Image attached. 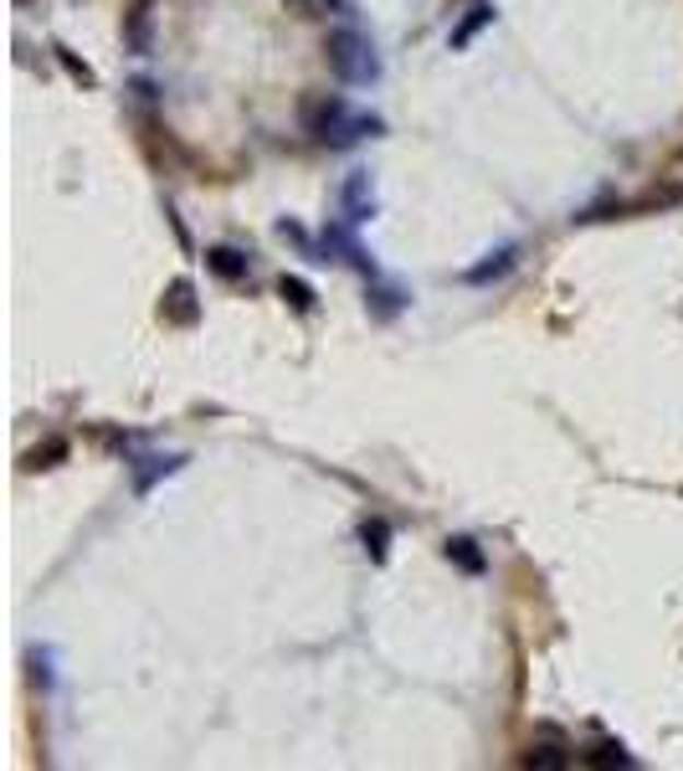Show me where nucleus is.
<instances>
[{
    "instance_id": "7",
    "label": "nucleus",
    "mask_w": 683,
    "mask_h": 771,
    "mask_svg": "<svg viewBox=\"0 0 683 771\" xmlns=\"http://www.w3.org/2000/svg\"><path fill=\"white\" fill-rule=\"evenodd\" d=\"M206 268L217 273V278H227V284H242V278H247V252L211 248V252H206Z\"/></svg>"
},
{
    "instance_id": "15",
    "label": "nucleus",
    "mask_w": 683,
    "mask_h": 771,
    "mask_svg": "<svg viewBox=\"0 0 683 771\" xmlns=\"http://www.w3.org/2000/svg\"><path fill=\"white\" fill-rule=\"evenodd\" d=\"M299 5V16H339L345 11V0H293Z\"/></svg>"
},
{
    "instance_id": "1",
    "label": "nucleus",
    "mask_w": 683,
    "mask_h": 771,
    "mask_svg": "<svg viewBox=\"0 0 683 771\" xmlns=\"http://www.w3.org/2000/svg\"><path fill=\"white\" fill-rule=\"evenodd\" d=\"M324 51H329V68L345 78V83H370L375 72H381V62H375V47H370L360 32H329V42H324Z\"/></svg>"
},
{
    "instance_id": "8",
    "label": "nucleus",
    "mask_w": 683,
    "mask_h": 771,
    "mask_svg": "<svg viewBox=\"0 0 683 771\" xmlns=\"http://www.w3.org/2000/svg\"><path fill=\"white\" fill-rule=\"evenodd\" d=\"M488 21H494V5H488V0H478V5H473V11H467V16L458 21V26H452V51H463L467 42H473V36L484 32Z\"/></svg>"
},
{
    "instance_id": "12",
    "label": "nucleus",
    "mask_w": 683,
    "mask_h": 771,
    "mask_svg": "<svg viewBox=\"0 0 683 771\" xmlns=\"http://www.w3.org/2000/svg\"><path fill=\"white\" fill-rule=\"evenodd\" d=\"M278 294H283V299L293 303L299 314H309V309H314V288L303 284V278H283V284H278Z\"/></svg>"
},
{
    "instance_id": "13",
    "label": "nucleus",
    "mask_w": 683,
    "mask_h": 771,
    "mask_svg": "<svg viewBox=\"0 0 683 771\" xmlns=\"http://www.w3.org/2000/svg\"><path fill=\"white\" fill-rule=\"evenodd\" d=\"M51 51H57V62H62L67 72H72V83H83V88H93V83H99V72L88 68V62H78V57H72V51H67V47H51Z\"/></svg>"
},
{
    "instance_id": "9",
    "label": "nucleus",
    "mask_w": 683,
    "mask_h": 771,
    "mask_svg": "<svg viewBox=\"0 0 683 771\" xmlns=\"http://www.w3.org/2000/svg\"><path fill=\"white\" fill-rule=\"evenodd\" d=\"M514 257H519L514 248H499V252H488V263H478V268H467L463 278H467V284H488V278H503V273L514 268Z\"/></svg>"
},
{
    "instance_id": "5",
    "label": "nucleus",
    "mask_w": 683,
    "mask_h": 771,
    "mask_svg": "<svg viewBox=\"0 0 683 771\" xmlns=\"http://www.w3.org/2000/svg\"><path fill=\"white\" fill-rule=\"evenodd\" d=\"M345 217H350V221L375 217V196H370V175H366V170H355L350 185H345Z\"/></svg>"
},
{
    "instance_id": "11",
    "label": "nucleus",
    "mask_w": 683,
    "mask_h": 771,
    "mask_svg": "<svg viewBox=\"0 0 683 771\" xmlns=\"http://www.w3.org/2000/svg\"><path fill=\"white\" fill-rule=\"evenodd\" d=\"M586 767H633V756H627V746H612V740H601V746H591V751L581 756Z\"/></svg>"
},
{
    "instance_id": "6",
    "label": "nucleus",
    "mask_w": 683,
    "mask_h": 771,
    "mask_svg": "<svg viewBox=\"0 0 683 771\" xmlns=\"http://www.w3.org/2000/svg\"><path fill=\"white\" fill-rule=\"evenodd\" d=\"M442 555H448L458 571H467V576H484V571H488L484 551H478V540H467V536H452L448 545H442Z\"/></svg>"
},
{
    "instance_id": "16",
    "label": "nucleus",
    "mask_w": 683,
    "mask_h": 771,
    "mask_svg": "<svg viewBox=\"0 0 683 771\" xmlns=\"http://www.w3.org/2000/svg\"><path fill=\"white\" fill-rule=\"evenodd\" d=\"M42 458H67V442H62V437H51L47 448H36V453H26V469H47Z\"/></svg>"
},
{
    "instance_id": "2",
    "label": "nucleus",
    "mask_w": 683,
    "mask_h": 771,
    "mask_svg": "<svg viewBox=\"0 0 683 771\" xmlns=\"http://www.w3.org/2000/svg\"><path fill=\"white\" fill-rule=\"evenodd\" d=\"M314 135L324 139V145H355V139H366V135H381V118L350 114L339 99H329L314 118Z\"/></svg>"
},
{
    "instance_id": "4",
    "label": "nucleus",
    "mask_w": 683,
    "mask_h": 771,
    "mask_svg": "<svg viewBox=\"0 0 683 771\" xmlns=\"http://www.w3.org/2000/svg\"><path fill=\"white\" fill-rule=\"evenodd\" d=\"M160 314H165L170 324H196V319H200L196 284H190V278H175V284L165 288V303H160Z\"/></svg>"
},
{
    "instance_id": "3",
    "label": "nucleus",
    "mask_w": 683,
    "mask_h": 771,
    "mask_svg": "<svg viewBox=\"0 0 683 771\" xmlns=\"http://www.w3.org/2000/svg\"><path fill=\"white\" fill-rule=\"evenodd\" d=\"M124 47L134 57H150L154 51V0H134L124 11Z\"/></svg>"
},
{
    "instance_id": "14",
    "label": "nucleus",
    "mask_w": 683,
    "mask_h": 771,
    "mask_svg": "<svg viewBox=\"0 0 683 771\" xmlns=\"http://www.w3.org/2000/svg\"><path fill=\"white\" fill-rule=\"evenodd\" d=\"M181 463H185V458H154V469H144V473H139V479H134V488H139V494H150V484H154V479H160V473H175V469H181Z\"/></svg>"
},
{
    "instance_id": "10",
    "label": "nucleus",
    "mask_w": 683,
    "mask_h": 771,
    "mask_svg": "<svg viewBox=\"0 0 683 771\" xmlns=\"http://www.w3.org/2000/svg\"><path fill=\"white\" fill-rule=\"evenodd\" d=\"M360 545H366V555L381 566L385 555H391V525H385V520H366V525H360Z\"/></svg>"
},
{
    "instance_id": "17",
    "label": "nucleus",
    "mask_w": 683,
    "mask_h": 771,
    "mask_svg": "<svg viewBox=\"0 0 683 771\" xmlns=\"http://www.w3.org/2000/svg\"><path fill=\"white\" fill-rule=\"evenodd\" d=\"M524 767H566V756H555V751H545V746H540V751L524 756Z\"/></svg>"
}]
</instances>
